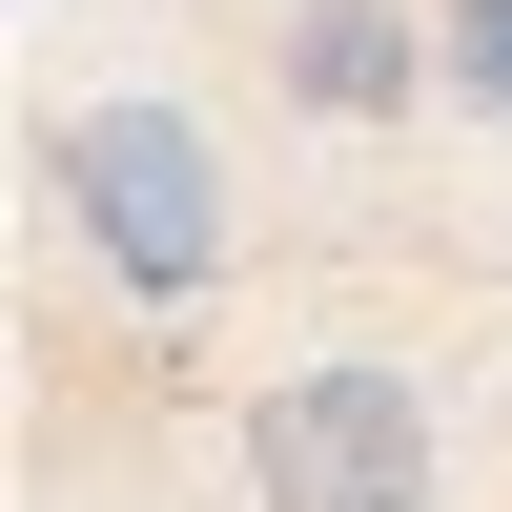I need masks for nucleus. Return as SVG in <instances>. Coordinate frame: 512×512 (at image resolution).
Here are the masks:
<instances>
[{"instance_id":"2","label":"nucleus","mask_w":512,"mask_h":512,"mask_svg":"<svg viewBox=\"0 0 512 512\" xmlns=\"http://www.w3.org/2000/svg\"><path fill=\"white\" fill-rule=\"evenodd\" d=\"M246 492L267 512H431L410 369H287V390H246Z\"/></svg>"},{"instance_id":"4","label":"nucleus","mask_w":512,"mask_h":512,"mask_svg":"<svg viewBox=\"0 0 512 512\" xmlns=\"http://www.w3.org/2000/svg\"><path fill=\"white\" fill-rule=\"evenodd\" d=\"M451 103L512 123V0H451Z\"/></svg>"},{"instance_id":"1","label":"nucleus","mask_w":512,"mask_h":512,"mask_svg":"<svg viewBox=\"0 0 512 512\" xmlns=\"http://www.w3.org/2000/svg\"><path fill=\"white\" fill-rule=\"evenodd\" d=\"M62 205H82V246H103L144 308H185V287H226V164H205V123L185 103H82L62 144Z\"/></svg>"},{"instance_id":"3","label":"nucleus","mask_w":512,"mask_h":512,"mask_svg":"<svg viewBox=\"0 0 512 512\" xmlns=\"http://www.w3.org/2000/svg\"><path fill=\"white\" fill-rule=\"evenodd\" d=\"M287 103H308V123L431 103V82H410V21H390V0H308V21H287Z\"/></svg>"}]
</instances>
